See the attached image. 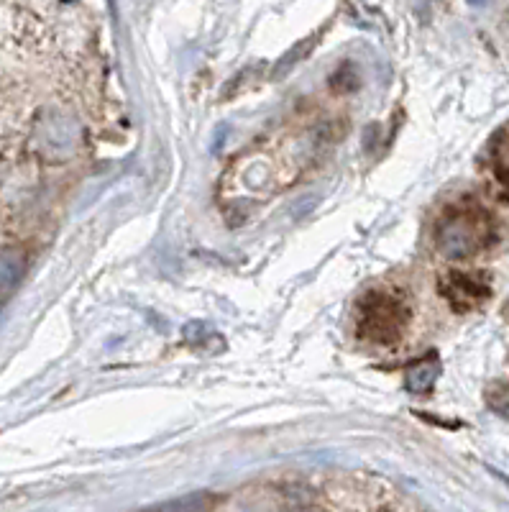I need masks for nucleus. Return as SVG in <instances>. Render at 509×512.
Listing matches in <instances>:
<instances>
[{
    "mask_svg": "<svg viewBox=\"0 0 509 512\" xmlns=\"http://www.w3.org/2000/svg\"><path fill=\"white\" fill-rule=\"evenodd\" d=\"M497 236L492 216L476 203H458L435 223V246L453 262H466L492 244Z\"/></svg>",
    "mask_w": 509,
    "mask_h": 512,
    "instance_id": "nucleus-1",
    "label": "nucleus"
},
{
    "mask_svg": "<svg viewBox=\"0 0 509 512\" xmlns=\"http://www.w3.org/2000/svg\"><path fill=\"white\" fill-rule=\"evenodd\" d=\"M410 323V305L400 295L387 290L369 292L356 310V328L366 344H397Z\"/></svg>",
    "mask_w": 509,
    "mask_h": 512,
    "instance_id": "nucleus-2",
    "label": "nucleus"
},
{
    "mask_svg": "<svg viewBox=\"0 0 509 512\" xmlns=\"http://www.w3.org/2000/svg\"><path fill=\"white\" fill-rule=\"evenodd\" d=\"M440 292H443V297H446L453 308L466 313V310H474L481 303H486L489 295H492V287H489V280H486L484 274L456 272L448 274L446 280H443Z\"/></svg>",
    "mask_w": 509,
    "mask_h": 512,
    "instance_id": "nucleus-3",
    "label": "nucleus"
},
{
    "mask_svg": "<svg viewBox=\"0 0 509 512\" xmlns=\"http://www.w3.org/2000/svg\"><path fill=\"white\" fill-rule=\"evenodd\" d=\"M489 164L499 185L509 190V123H504L494 134L492 146H489Z\"/></svg>",
    "mask_w": 509,
    "mask_h": 512,
    "instance_id": "nucleus-4",
    "label": "nucleus"
},
{
    "mask_svg": "<svg viewBox=\"0 0 509 512\" xmlns=\"http://www.w3.org/2000/svg\"><path fill=\"white\" fill-rule=\"evenodd\" d=\"M440 367L435 356H428V359L415 361L410 369H407V384H410L412 392H430L433 390L435 379H438Z\"/></svg>",
    "mask_w": 509,
    "mask_h": 512,
    "instance_id": "nucleus-5",
    "label": "nucleus"
},
{
    "mask_svg": "<svg viewBox=\"0 0 509 512\" xmlns=\"http://www.w3.org/2000/svg\"><path fill=\"white\" fill-rule=\"evenodd\" d=\"M484 400L489 405L492 413H497L499 418L509 420V382H494L486 387Z\"/></svg>",
    "mask_w": 509,
    "mask_h": 512,
    "instance_id": "nucleus-6",
    "label": "nucleus"
}]
</instances>
